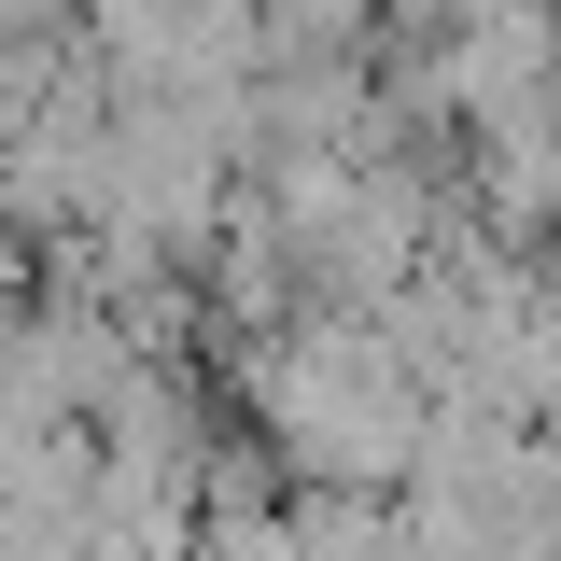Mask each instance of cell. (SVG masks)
Wrapping results in <instances>:
<instances>
[{
  "label": "cell",
  "mask_w": 561,
  "mask_h": 561,
  "mask_svg": "<svg viewBox=\"0 0 561 561\" xmlns=\"http://www.w3.org/2000/svg\"><path fill=\"white\" fill-rule=\"evenodd\" d=\"M478 561H561V519L548 505H505V519L478 534Z\"/></svg>",
  "instance_id": "obj_2"
},
{
  "label": "cell",
  "mask_w": 561,
  "mask_h": 561,
  "mask_svg": "<svg viewBox=\"0 0 561 561\" xmlns=\"http://www.w3.org/2000/svg\"><path fill=\"white\" fill-rule=\"evenodd\" d=\"M548 519H561V478H548Z\"/></svg>",
  "instance_id": "obj_3"
},
{
  "label": "cell",
  "mask_w": 561,
  "mask_h": 561,
  "mask_svg": "<svg viewBox=\"0 0 561 561\" xmlns=\"http://www.w3.org/2000/svg\"><path fill=\"white\" fill-rule=\"evenodd\" d=\"M280 519H295V561H393V548H408L393 491H351V478H295Z\"/></svg>",
  "instance_id": "obj_1"
}]
</instances>
